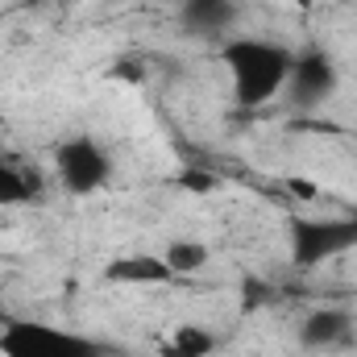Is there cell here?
<instances>
[{
  "mask_svg": "<svg viewBox=\"0 0 357 357\" xmlns=\"http://www.w3.org/2000/svg\"><path fill=\"white\" fill-rule=\"evenodd\" d=\"M291 63H295V50L274 38L237 33V38L220 42V67L229 71V88H233L237 108H266L270 100H278L287 88Z\"/></svg>",
  "mask_w": 357,
  "mask_h": 357,
  "instance_id": "obj_1",
  "label": "cell"
},
{
  "mask_svg": "<svg viewBox=\"0 0 357 357\" xmlns=\"http://www.w3.org/2000/svg\"><path fill=\"white\" fill-rule=\"evenodd\" d=\"M0 357H121L116 345L88 337L79 328L38 320V316H8L0 324Z\"/></svg>",
  "mask_w": 357,
  "mask_h": 357,
  "instance_id": "obj_2",
  "label": "cell"
},
{
  "mask_svg": "<svg viewBox=\"0 0 357 357\" xmlns=\"http://www.w3.org/2000/svg\"><path fill=\"white\" fill-rule=\"evenodd\" d=\"M349 250H357V212H345V216L291 212L287 216V254L295 270H316Z\"/></svg>",
  "mask_w": 357,
  "mask_h": 357,
  "instance_id": "obj_3",
  "label": "cell"
},
{
  "mask_svg": "<svg viewBox=\"0 0 357 357\" xmlns=\"http://www.w3.org/2000/svg\"><path fill=\"white\" fill-rule=\"evenodd\" d=\"M54 183L75 195L88 199L96 191H104L112 183V154L100 137L91 133H71L54 146Z\"/></svg>",
  "mask_w": 357,
  "mask_h": 357,
  "instance_id": "obj_4",
  "label": "cell"
},
{
  "mask_svg": "<svg viewBox=\"0 0 357 357\" xmlns=\"http://www.w3.org/2000/svg\"><path fill=\"white\" fill-rule=\"evenodd\" d=\"M341 88V71H337V59L324 50V46H303L295 50V63H291V75H287V104L295 112H320Z\"/></svg>",
  "mask_w": 357,
  "mask_h": 357,
  "instance_id": "obj_5",
  "label": "cell"
},
{
  "mask_svg": "<svg viewBox=\"0 0 357 357\" xmlns=\"http://www.w3.org/2000/svg\"><path fill=\"white\" fill-rule=\"evenodd\" d=\"M295 341L307 354H345V349H357V312H349V307H312L299 320Z\"/></svg>",
  "mask_w": 357,
  "mask_h": 357,
  "instance_id": "obj_6",
  "label": "cell"
},
{
  "mask_svg": "<svg viewBox=\"0 0 357 357\" xmlns=\"http://www.w3.org/2000/svg\"><path fill=\"white\" fill-rule=\"evenodd\" d=\"M241 21V0H178V29L199 42H229L237 38Z\"/></svg>",
  "mask_w": 357,
  "mask_h": 357,
  "instance_id": "obj_7",
  "label": "cell"
},
{
  "mask_svg": "<svg viewBox=\"0 0 357 357\" xmlns=\"http://www.w3.org/2000/svg\"><path fill=\"white\" fill-rule=\"evenodd\" d=\"M46 195V171L21 150H0V208H25Z\"/></svg>",
  "mask_w": 357,
  "mask_h": 357,
  "instance_id": "obj_8",
  "label": "cell"
},
{
  "mask_svg": "<svg viewBox=\"0 0 357 357\" xmlns=\"http://www.w3.org/2000/svg\"><path fill=\"white\" fill-rule=\"evenodd\" d=\"M104 278L116 287H162L175 282V270L162 262V254H125L104 266Z\"/></svg>",
  "mask_w": 357,
  "mask_h": 357,
  "instance_id": "obj_9",
  "label": "cell"
},
{
  "mask_svg": "<svg viewBox=\"0 0 357 357\" xmlns=\"http://www.w3.org/2000/svg\"><path fill=\"white\" fill-rule=\"evenodd\" d=\"M225 345L220 333H212L208 324H175L162 341H158V357H212Z\"/></svg>",
  "mask_w": 357,
  "mask_h": 357,
  "instance_id": "obj_10",
  "label": "cell"
},
{
  "mask_svg": "<svg viewBox=\"0 0 357 357\" xmlns=\"http://www.w3.org/2000/svg\"><path fill=\"white\" fill-rule=\"evenodd\" d=\"M208 258H212V250H208L204 241H195V237H175V241H167V250H162V262L175 270V278L199 274V270L208 266Z\"/></svg>",
  "mask_w": 357,
  "mask_h": 357,
  "instance_id": "obj_11",
  "label": "cell"
},
{
  "mask_svg": "<svg viewBox=\"0 0 357 357\" xmlns=\"http://www.w3.org/2000/svg\"><path fill=\"white\" fill-rule=\"evenodd\" d=\"M287 4H291V8H299V13H312V8H320L324 0H287Z\"/></svg>",
  "mask_w": 357,
  "mask_h": 357,
  "instance_id": "obj_12",
  "label": "cell"
},
{
  "mask_svg": "<svg viewBox=\"0 0 357 357\" xmlns=\"http://www.w3.org/2000/svg\"><path fill=\"white\" fill-rule=\"evenodd\" d=\"M54 4H63V8H71V4H84V0H54Z\"/></svg>",
  "mask_w": 357,
  "mask_h": 357,
  "instance_id": "obj_13",
  "label": "cell"
}]
</instances>
